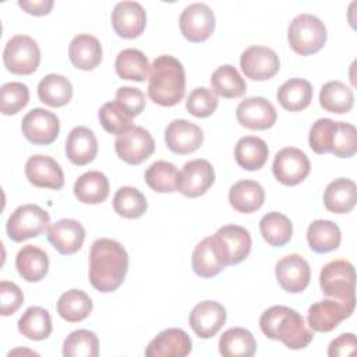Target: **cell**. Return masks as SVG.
<instances>
[{
  "label": "cell",
  "instance_id": "obj_14",
  "mask_svg": "<svg viewBox=\"0 0 357 357\" xmlns=\"http://www.w3.org/2000/svg\"><path fill=\"white\" fill-rule=\"evenodd\" d=\"M275 275L284 291L301 293L310 283L311 268L301 255L289 254L276 262Z\"/></svg>",
  "mask_w": 357,
  "mask_h": 357
},
{
  "label": "cell",
  "instance_id": "obj_30",
  "mask_svg": "<svg viewBox=\"0 0 357 357\" xmlns=\"http://www.w3.org/2000/svg\"><path fill=\"white\" fill-rule=\"evenodd\" d=\"M74 195L82 204H100L109 197V180L102 172L89 170L75 180Z\"/></svg>",
  "mask_w": 357,
  "mask_h": 357
},
{
  "label": "cell",
  "instance_id": "obj_49",
  "mask_svg": "<svg viewBox=\"0 0 357 357\" xmlns=\"http://www.w3.org/2000/svg\"><path fill=\"white\" fill-rule=\"evenodd\" d=\"M335 123L336 121L332 119H318L312 124L308 135V144L315 153H329Z\"/></svg>",
  "mask_w": 357,
  "mask_h": 357
},
{
  "label": "cell",
  "instance_id": "obj_2",
  "mask_svg": "<svg viewBox=\"0 0 357 357\" xmlns=\"http://www.w3.org/2000/svg\"><path fill=\"white\" fill-rule=\"evenodd\" d=\"M259 328L266 337L279 340L293 350L307 347L314 339L303 315L286 305H272L265 310L259 317Z\"/></svg>",
  "mask_w": 357,
  "mask_h": 357
},
{
  "label": "cell",
  "instance_id": "obj_39",
  "mask_svg": "<svg viewBox=\"0 0 357 357\" xmlns=\"http://www.w3.org/2000/svg\"><path fill=\"white\" fill-rule=\"evenodd\" d=\"M259 231L269 245L283 247L291 238L293 225L286 215L280 212H268L259 220Z\"/></svg>",
  "mask_w": 357,
  "mask_h": 357
},
{
  "label": "cell",
  "instance_id": "obj_48",
  "mask_svg": "<svg viewBox=\"0 0 357 357\" xmlns=\"http://www.w3.org/2000/svg\"><path fill=\"white\" fill-rule=\"evenodd\" d=\"M218 95L205 86L195 88L190 92L185 100V109L190 114L204 119L209 117L218 107Z\"/></svg>",
  "mask_w": 357,
  "mask_h": 357
},
{
  "label": "cell",
  "instance_id": "obj_37",
  "mask_svg": "<svg viewBox=\"0 0 357 357\" xmlns=\"http://www.w3.org/2000/svg\"><path fill=\"white\" fill-rule=\"evenodd\" d=\"M212 91L226 99L240 98L247 91V84L244 78L231 64H223L218 67L211 77Z\"/></svg>",
  "mask_w": 357,
  "mask_h": 357
},
{
  "label": "cell",
  "instance_id": "obj_15",
  "mask_svg": "<svg viewBox=\"0 0 357 357\" xmlns=\"http://www.w3.org/2000/svg\"><path fill=\"white\" fill-rule=\"evenodd\" d=\"M237 121L250 130H268L278 119L275 106L262 96H251L241 100L236 109Z\"/></svg>",
  "mask_w": 357,
  "mask_h": 357
},
{
  "label": "cell",
  "instance_id": "obj_44",
  "mask_svg": "<svg viewBox=\"0 0 357 357\" xmlns=\"http://www.w3.org/2000/svg\"><path fill=\"white\" fill-rule=\"evenodd\" d=\"M99 354L98 336L88 329L71 332L63 343L64 357H96Z\"/></svg>",
  "mask_w": 357,
  "mask_h": 357
},
{
  "label": "cell",
  "instance_id": "obj_28",
  "mask_svg": "<svg viewBox=\"0 0 357 357\" xmlns=\"http://www.w3.org/2000/svg\"><path fill=\"white\" fill-rule=\"evenodd\" d=\"M15 268L26 282H39L49 271V257L42 248L28 244L18 251Z\"/></svg>",
  "mask_w": 357,
  "mask_h": 357
},
{
  "label": "cell",
  "instance_id": "obj_21",
  "mask_svg": "<svg viewBox=\"0 0 357 357\" xmlns=\"http://www.w3.org/2000/svg\"><path fill=\"white\" fill-rule=\"evenodd\" d=\"M47 240L61 255L75 254L84 244L85 229L75 219H60L49 226Z\"/></svg>",
  "mask_w": 357,
  "mask_h": 357
},
{
  "label": "cell",
  "instance_id": "obj_42",
  "mask_svg": "<svg viewBox=\"0 0 357 357\" xmlns=\"http://www.w3.org/2000/svg\"><path fill=\"white\" fill-rule=\"evenodd\" d=\"M191 265L192 271L201 278H213L226 268L216 255L212 236L205 237L197 244L192 252Z\"/></svg>",
  "mask_w": 357,
  "mask_h": 357
},
{
  "label": "cell",
  "instance_id": "obj_7",
  "mask_svg": "<svg viewBox=\"0 0 357 357\" xmlns=\"http://www.w3.org/2000/svg\"><path fill=\"white\" fill-rule=\"evenodd\" d=\"M213 247L220 262L236 265L243 262L251 251V236L248 230L238 225H226L212 236Z\"/></svg>",
  "mask_w": 357,
  "mask_h": 357
},
{
  "label": "cell",
  "instance_id": "obj_26",
  "mask_svg": "<svg viewBox=\"0 0 357 357\" xmlns=\"http://www.w3.org/2000/svg\"><path fill=\"white\" fill-rule=\"evenodd\" d=\"M357 201L356 183L350 178L339 177L331 181L324 191V205L329 212L347 213L350 212Z\"/></svg>",
  "mask_w": 357,
  "mask_h": 357
},
{
  "label": "cell",
  "instance_id": "obj_8",
  "mask_svg": "<svg viewBox=\"0 0 357 357\" xmlns=\"http://www.w3.org/2000/svg\"><path fill=\"white\" fill-rule=\"evenodd\" d=\"M3 63L6 68L17 75L35 73L40 63V50L35 39L28 35H15L4 46Z\"/></svg>",
  "mask_w": 357,
  "mask_h": 357
},
{
  "label": "cell",
  "instance_id": "obj_51",
  "mask_svg": "<svg viewBox=\"0 0 357 357\" xmlns=\"http://www.w3.org/2000/svg\"><path fill=\"white\" fill-rule=\"evenodd\" d=\"M0 301H1V315H13L24 303L22 290L13 282L1 280L0 282Z\"/></svg>",
  "mask_w": 357,
  "mask_h": 357
},
{
  "label": "cell",
  "instance_id": "obj_33",
  "mask_svg": "<svg viewBox=\"0 0 357 357\" xmlns=\"http://www.w3.org/2000/svg\"><path fill=\"white\" fill-rule=\"evenodd\" d=\"M38 98L50 107H61L73 98L71 82L60 74H47L38 84Z\"/></svg>",
  "mask_w": 357,
  "mask_h": 357
},
{
  "label": "cell",
  "instance_id": "obj_13",
  "mask_svg": "<svg viewBox=\"0 0 357 357\" xmlns=\"http://www.w3.org/2000/svg\"><path fill=\"white\" fill-rule=\"evenodd\" d=\"M240 67L247 78L265 81L278 74L280 61L279 56L271 47L254 45L241 53Z\"/></svg>",
  "mask_w": 357,
  "mask_h": 357
},
{
  "label": "cell",
  "instance_id": "obj_50",
  "mask_svg": "<svg viewBox=\"0 0 357 357\" xmlns=\"http://www.w3.org/2000/svg\"><path fill=\"white\" fill-rule=\"evenodd\" d=\"M116 102L131 116L135 117L145 109V95L134 86H121L116 92Z\"/></svg>",
  "mask_w": 357,
  "mask_h": 357
},
{
  "label": "cell",
  "instance_id": "obj_41",
  "mask_svg": "<svg viewBox=\"0 0 357 357\" xmlns=\"http://www.w3.org/2000/svg\"><path fill=\"white\" fill-rule=\"evenodd\" d=\"M18 331L31 340H43L52 333V318L42 307H29L18 319Z\"/></svg>",
  "mask_w": 357,
  "mask_h": 357
},
{
  "label": "cell",
  "instance_id": "obj_25",
  "mask_svg": "<svg viewBox=\"0 0 357 357\" xmlns=\"http://www.w3.org/2000/svg\"><path fill=\"white\" fill-rule=\"evenodd\" d=\"M68 57L74 67L89 71L102 61V45L89 33H78L68 45Z\"/></svg>",
  "mask_w": 357,
  "mask_h": 357
},
{
  "label": "cell",
  "instance_id": "obj_36",
  "mask_svg": "<svg viewBox=\"0 0 357 357\" xmlns=\"http://www.w3.org/2000/svg\"><path fill=\"white\" fill-rule=\"evenodd\" d=\"M114 68L120 78L142 82L148 78L151 66L148 57L141 50L128 47L117 54Z\"/></svg>",
  "mask_w": 357,
  "mask_h": 357
},
{
  "label": "cell",
  "instance_id": "obj_6",
  "mask_svg": "<svg viewBox=\"0 0 357 357\" xmlns=\"http://www.w3.org/2000/svg\"><path fill=\"white\" fill-rule=\"evenodd\" d=\"M49 223L50 216L43 208L35 204H25L10 215L6 230L10 240L21 243L47 231Z\"/></svg>",
  "mask_w": 357,
  "mask_h": 357
},
{
  "label": "cell",
  "instance_id": "obj_52",
  "mask_svg": "<svg viewBox=\"0 0 357 357\" xmlns=\"http://www.w3.org/2000/svg\"><path fill=\"white\" fill-rule=\"evenodd\" d=\"M356 350V336L354 333H342L333 339L328 347L329 357H344Z\"/></svg>",
  "mask_w": 357,
  "mask_h": 357
},
{
  "label": "cell",
  "instance_id": "obj_23",
  "mask_svg": "<svg viewBox=\"0 0 357 357\" xmlns=\"http://www.w3.org/2000/svg\"><path fill=\"white\" fill-rule=\"evenodd\" d=\"M353 308L337 300H321L308 308L307 321L315 332H331L353 314Z\"/></svg>",
  "mask_w": 357,
  "mask_h": 357
},
{
  "label": "cell",
  "instance_id": "obj_19",
  "mask_svg": "<svg viewBox=\"0 0 357 357\" xmlns=\"http://www.w3.org/2000/svg\"><path fill=\"white\" fill-rule=\"evenodd\" d=\"M146 25V13L137 1H120L112 11V26L124 39L138 38Z\"/></svg>",
  "mask_w": 357,
  "mask_h": 357
},
{
  "label": "cell",
  "instance_id": "obj_5",
  "mask_svg": "<svg viewBox=\"0 0 357 357\" xmlns=\"http://www.w3.org/2000/svg\"><path fill=\"white\" fill-rule=\"evenodd\" d=\"M326 28L324 22L308 13L296 15L287 28V40L290 47L301 56H310L319 52L326 42Z\"/></svg>",
  "mask_w": 357,
  "mask_h": 357
},
{
  "label": "cell",
  "instance_id": "obj_10",
  "mask_svg": "<svg viewBox=\"0 0 357 357\" xmlns=\"http://www.w3.org/2000/svg\"><path fill=\"white\" fill-rule=\"evenodd\" d=\"M311 165L308 156L298 148L286 146L280 149L273 159L272 172L275 178L284 185L300 184L310 173Z\"/></svg>",
  "mask_w": 357,
  "mask_h": 357
},
{
  "label": "cell",
  "instance_id": "obj_4",
  "mask_svg": "<svg viewBox=\"0 0 357 357\" xmlns=\"http://www.w3.org/2000/svg\"><path fill=\"white\" fill-rule=\"evenodd\" d=\"M322 293L347 307H356V271L346 259H335L324 265L319 273Z\"/></svg>",
  "mask_w": 357,
  "mask_h": 357
},
{
  "label": "cell",
  "instance_id": "obj_11",
  "mask_svg": "<svg viewBox=\"0 0 357 357\" xmlns=\"http://www.w3.org/2000/svg\"><path fill=\"white\" fill-rule=\"evenodd\" d=\"M178 24L187 40L199 43L212 35L215 29V14L208 4L192 3L181 11Z\"/></svg>",
  "mask_w": 357,
  "mask_h": 357
},
{
  "label": "cell",
  "instance_id": "obj_45",
  "mask_svg": "<svg viewBox=\"0 0 357 357\" xmlns=\"http://www.w3.org/2000/svg\"><path fill=\"white\" fill-rule=\"evenodd\" d=\"M357 152V130L353 124L346 121H336L332 141H331V151L337 158H351Z\"/></svg>",
  "mask_w": 357,
  "mask_h": 357
},
{
  "label": "cell",
  "instance_id": "obj_9",
  "mask_svg": "<svg viewBox=\"0 0 357 357\" xmlns=\"http://www.w3.org/2000/svg\"><path fill=\"white\" fill-rule=\"evenodd\" d=\"M117 156L128 165H139L155 151V141L148 130L141 126H132L114 141Z\"/></svg>",
  "mask_w": 357,
  "mask_h": 357
},
{
  "label": "cell",
  "instance_id": "obj_35",
  "mask_svg": "<svg viewBox=\"0 0 357 357\" xmlns=\"http://www.w3.org/2000/svg\"><path fill=\"white\" fill-rule=\"evenodd\" d=\"M57 312L67 322H81L89 317L93 308L91 297L78 289H71L63 293L57 300Z\"/></svg>",
  "mask_w": 357,
  "mask_h": 357
},
{
  "label": "cell",
  "instance_id": "obj_17",
  "mask_svg": "<svg viewBox=\"0 0 357 357\" xmlns=\"http://www.w3.org/2000/svg\"><path fill=\"white\" fill-rule=\"evenodd\" d=\"M215 181V170L206 159H192L180 172L178 191L187 198L204 195Z\"/></svg>",
  "mask_w": 357,
  "mask_h": 357
},
{
  "label": "cell",
  "instance_id": "obj_20",
  "mask_svg": "<svg viewBox=\"0 0 357 357\" xmlns=\"http://www.w3.org/2000/svg\"><path fill=\"white\" fill-rule=\"evenodd\" d=\"M25 176L32 185L39 188L60 190L64 185L61 166L46 155L31 156L25 163Z\"/></svg>",
  "mask_w": 357,
  "mask_h": 357
},
{
  "label": "cell",
  "instance_id": "obj_1",
  "mask_svg": "<svg viewBox=\"0 0 357 357\" xmlns=\"http://www.w3.org/2000/svg\"><path fill=\"white\" fill-rule=\"evenodd\" d=\"M128 271V254L116 240L98 238L89 251V282L100 293H112L121 286Z\"/></svg>",
  "mask_w": 357,
  "mask_h": 357
},
{
  "label": "cell",
  "instance_id": "obj_47",
  "mask_svg": "<svg viewBox=\"0 0 357 357\" xmlns=\"http://www.w3.org/2000/svg\"><path fill=\"white\" fill-rule=\"evenodd\" d=\"M29 102V89L22 82H7L0 89V110L4 116L17 114Z\"/></svg>",
  "mask_w": 357,
  "mask_h": 357
},
{
  "label": "cell",
  "instance_id": "obj_12",
  "mask_svg": "<svg viewBox=\"0 0 357 357\" xmlns=\"http://www.w3.org/2000/svg\"><path fill=\"white\" fill-rule=\"evenodd\" d=\"M24 137L35 145H49L56 141L60 131L59 117L42 107L28 112L21 121Z\"/></svg>",
  "mask_w": 357,
  "mask_h": 357
},
{
  "label": "cell",
  "instance_id": "obj_32",
  "mask_svg": "<svg viewBox=\"0 0 357 357\" xmlns=\"http://www.w3.org/2000/svg\"><path fill=\"white\" fill-rule=\"evenodd\" d=\"M278 102L289 112H300L308 107L312 100V86L307 79L290 78L276 92Z\"/></svg>",
  "mask_w": 357,
  "mask_h": 357
},
{
  "label": "cell",
  "instance_id": "obj_27",
  "mask_svg": "<svg viewBox=\"0 0 357 357\" xmlns=\"http://www.w3.org/2000/svg\"><path fill=\"white\" fill-rule=\"evenodd\" d=\"M264 201V187L254 180H240L229 190V202L231 208L241 213L255 212L262 206Z\"/></svg>",
  "mask_w": 357,
  "mask_h": 357
},
{
  "label": "cell",
  "instance_id": "obj_38",
  "mask_svg": "<svg viewBox=\"0 0 357 357\" xmlns=\"http://www.w3.org/2000/svg\"><path fill=\"white\" fill-rule=\"evenodd\" d=\"M319 105L329 113L344 114L354 105L353 91L340 81H329L321 88Z\"/></svg>",
  "mask_w": 357,
  "mask_h": 357
},
{
  "label": "cell",
  "instance_id": "obj_29",
  "mask_svg": "<svg viewBox=\"0 0 357 357\" xmlns=\"http://www.w3.org/2000/svg\"><path fill=\"white\" fill-rule=\"evenodd\" d=\"M266 142L255 135H247L237 141L234 146V158L240 167L248 172L259 170L268 160Z\"/></svg>",
  "mask_w": 357,
  "mask_h": 357
},
{
  "label": "cell",
  "instance_id": "obj_22",
  "mask_svg": "<svg viewBox=\"0 0 357 357\" xmlns=\"http://www.w3.org/2000/svg\"><path fill=\"white\" fill-rule=\"evenodd\" d=\"M192 342L185 331L169 328L159 332L146 346V357H185L191 353Z\"/></svg>",
  "mask_w": 357,
  "mask_h": 357
},
{
  "label": "cell",
  "instance_id": "obj_53",
  "mask_svg": "<svg viewBox=\"0 0 357 357\" xmlns=\"http://www.w3.org/2000/svg\"><path fill=\"white\" fill-rule=\"evenodd\" d=\"M18 6L28 14L46 15L53 7V0H20Z\"/></svg>",
  "mask_w": 357,
  "mask_h": 357
},
{
  "label": "cell",
  "instance_id": "obj_31",
  "mask_svg": "<svg viewBox=\"0 0 357 357\" xmlns=\"http://www.w3.org/2000/svg\"><path fill=\"white\" fill-rule=\"evenodd\" d=\"M340 229L332 220L317 219L307 229V241L314 252L326 254L333 251L340 245Z\"/></svg>",
  "mask_w": 357,
  "mask_h": 357
},
{
  "label": "cell",
  "instance_id": "obj_40",
  "mask_svg": "<svg viewBox=\"0 0 357 357\" xmlns=\"http://www.w3.org/2000/svg\"><path fill=\"white\" fill-rule=\"evenodd\" d=\"M145 181L149 188L156 192L178 191L180 172L176 166L166 160H156L145 170Z\"/></svg>",
  "mask_w": 357,
  "mask_h": 357
},
{
  "label": "cell",
  "instance_id": "obj_46",
  "mask_svg": "<svg viewBox=\"0 0 357 357\" xmlns=\"http://www.w3.org/2000/svg\"><path fill=\"white\" fill-rule=\"evenodd\" d=\"M102 127L114 135H120L132 127V117L114 100L106 102L98 112Z\"/></svg>",
  "mask_w": 357,
  "mask_h": 357
},
{
  "label": "cell",
  "instance_id": "obj_18",
  "mask_svg": "<svg viewBox=\"0 0 357 357\" xmlns=\"http://www.w3.org/2000/svg\"><path fill=\"white\" fill-rule=\"evenodd\" d=\"M165 142L172 152L187 155L202 145L204 132L197 124L185 119H176L165 130Z\"/></svg>",
  "mask_w": 357,
  "mask_h": 357
},
{
  "label": "cell",
  "instance_id": "obj_34",
  "mask_svg": "<svg viewBox=\"0 0 357 357\" xmlns=\"http://www.w3.org/2000/svg\"><path fill=\"white\" fill-rule=\"evenodd\" d=\"M255 350L254 335L245 328H230L219 339V353L223 357H251Z\"/></svg>",
  "mask_w": 357,
  "mask_h": 357
},
{
  "label": "cell",
  "instance_id": "obj_3",
  "mask_svg": "<svg viewBox=\"0 0 357 357\" xmlns=\"http://www.w3.org/2000/svg\"><path fill=\"white\" fill-rule=\"evenodd\" d=\"M185 93V71L170 54L158 56L149 68L148 96L159 106L177 105Z\"/></svg>",
  "mask_w": 357,
  "mask_h": 357
},
{
  "label": "cell",
  "instance_id": "obj_16",
  "mask_svg": "<svg viewBox=\"0 0 357 357\" xmlns=\"http://www.w3.org/2000/svg\"><path fill=\"white\" fill-rule=\"evenodd\" d=\"M190 326L201 339L213 337L226 322V308L212 300L198 303L190 312Z\"/></svg>",
  "mask_w": 357,
  "mask_h": 357
},
{
  "label": "cell",
  "instance_id": "obj_24",
  "mask_svg": "<svg viewBox=\"0 0 357 357\" xmlns=\"http://www.w3.org/2000/svg\"><path fill=\"white\" fill-rule=\"evenodd\" d=\"M98 153V139L88 127H74L66 139V155L73 165L85 166Z\"/></svg>",
  "mask_w": 357,
  "mask_h": 357
},
{
  "label": "cell",
  "instance_id": "obj_43",
  "mask_svg": "<svg viewBox=\"0 0 357 357\" xmlns=\"http://www.w3.org/2000/svg\"><path fill=\"white\" fill-rule=\"evenodd\" d=\"M146 208L145 195L134 187H120L113 197V209L121 218L137 219L145 213Z\"/></svg>",
  "mask_w": 357,
  "mask_h": 357
}]
</instances>
